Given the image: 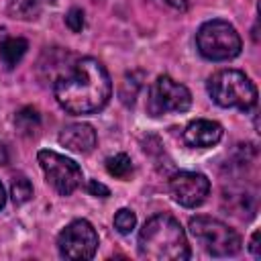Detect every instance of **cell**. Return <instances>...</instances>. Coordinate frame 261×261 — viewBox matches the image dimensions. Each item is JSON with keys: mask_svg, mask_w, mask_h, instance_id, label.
<instances>
[{"mask_svg": "<svg viewBox=\"0 0 261 261\" xmlns=\"http://www.w3.org/2000/svg\"><path fill=\"white\" fill-rule=\"evenodd\" d=\"M53 96L67 114H92L108 104L112 80L98 59L82 57L53 82Z\"/></svg>", "mask_w": 261, "mask_h": 261, "instance_id": "6da1fadb", "label": "cell"}, {"mask_svg": "<svg viewBox=\"0 0 261 261\" xmlns=\"http://www.w3.org/2000/svg\"><path fill=\"white\" fill-rule=\"evenodd\" d=\"M137 249L149 261H186L192 255L186 230L171 214L151 216L139 232Z\"/></svg>", "mask_w": 261, "mask_h": 261, "instance_id": "7a4b0ae2", "label": "cell"}, {"mask_svg": "<svg viewBox=\"0 0 261 261\" xmlns=\"http://www.w3.org/2000/svg\"><path fill=\"white\" fill-rule=\"evenodd\" d=\"M206 90L220 108L251 110L257 106V88L239 69H220L212 73L206 82Z\"/></svg>", "mask_w": 261, "mask_h": 261, "instance_id": "3957f363", "label": "cell"}, {"mask_svg": "<svg viewBox=\"0 0 261 261\" xmlns=\"http://www.w3.org/2000/svg\"><path fill=\"white\" fill-rule=\"evenodd\" d=\"M196 47L200 55L210 61H226L234 59L241 53L243 41L228 20L212 18L200 24L196 33Z\"/></svg>", "mask_w": 261, "mask_h": 261, "instance_id": "277c9868", "label": "cell"}, {"mask_svg": "<svg viewBox=\"0 0 261 261\" xmlns=\"http://www.w3.org/2000/svg\"><path fill=\"white\" fill-rule=\"evenodd\" d=\"M190 232L212 257H232L243 247L241 234L226 222L212 216L190 218Z\"/></svg>", "mask_w": 261, "mask_h": 261, "instance_id": "5b68a950", "label": "cell"}, {"mask_svg": "<svg viewBox=\"0 0 261 261\" xmlns=\"http://www.w3.org/2000/svg\"><path fill=\"white\" fill-rule=\"evenodd\" d=\"M37 161L45 173L47 184L59 196H69L82 186V179H84L82 167L73 159H69L57 151L43 149L37 153Z\"/></svg>", "mask_w": 261, "mask_h": 261, "instance_id": "8992f818", "label": "cell"}, {"mask_svg": "<svg viewBox=\"0 0 261 261\" xmlns=\"http://www.w3.org/2000/svg\"><path fill=\"white\" fill-rule=\"evenodd\" d=\"M192 106L190 90L171 80L169 75H159L153 86L149 88L147 96V110L151 116H161L167 112H186Z\"/></svg>", "mask_w": 261, "mask_h": 261, "instance_id": "52a82bcc", "label": "cell"}, {"mask_svg": "<svg viewBox=\"0 0 261 261\" xmlns=\"http://www.w3.org/2000/svg\"><path fill=\"white\" fill-rule=\"evenodd\" d=\"M57 249L63 259L69 261H86L96 255L98 249V232L92 222L80 218L71 220L57 237Z\"/></svg>", "mask_w": 261, "mask_h": 261, "instance_id": "ba28073f", "label": "cell"}, {"mask_svg": "<svg viewBox=\"0 0 261 261\" xmlns=\"http://www.w3.org/2000/svg\"><path fill=\"white\" fill-rule=\"evenodd\" d=\"M169 192L179 206L196 208L210 194V179L198 171H177L169 179Z\"/></svg>", "mask_w": 261, "mask_h": 261, "instance_id": "9c48e42d", "label": "cell"}, {"mask_svg": "<svg viewBox=\"0 0 261 261\" xmlns=\"http://www.w3.org/2000/svg\"><path fill=\"white\" fill-rule=\"evenodd\" d=\"M220 139H222V126L216 120H208V118H196L184 130L186 145L194 149L214 147Z\"/></svg>", "mask_w": 261, "mask_h": 261, "instance_id": "30bf717a", "label": "cell"}, {"mask_svg": "<svg viewBox=\"0 0 261 261\" xmlns=\"http://www.w3.org/2000/svg\"><path fill=\"white\" fill-rule=\"evenodd\" d=\"M59 143L67 151L86 155V153H90L96 147L98 137H96V130H94L92 124H88V122H73V124L65 126L59 133Z\"/></svg>", "mask_w": 261, "mask_h": 261, "instance_id": "8fae6325", "label": "cell"}, {"mask_svg": "<svg viewBox=\"0 0 261 261\" xmlns=\"http://www.w3.org/2000/svg\"><path fill=\"white\" fill-rule=\"evenodd\" d=\"M27 49H29L27 39H22V37H4L0 41V59L8 69H12L20 63Z\"/></svg>", "mask_w": 261, "mask_h": 261, "instance_id": "7c38bea8", "label": "cell"}, {"mask_svg": "<svg viewBox=\"0 0 261 261\" xmlns=\"http://www.w3.org/2000/svg\"><path fill=\"white\" fill-rule=\"evenodd\" d=\"M14 124H16V128H18L22 135H29V137H31V135H35V133L39 130V126H41V116H39L37 108L24 106V108H20V110L16 112Z\"/></svg>", "mask_w": 261, "mask_h": 261, "instance_id": "4fadbf2b", "label": "cell"}, {"mask_svg": "<svg viewBox=\"0 0 261 261\" xmlns=\"http://www.w3.org/2000/svg\"><path fill=\"white\" fill-rule=\"evenodd\" d=\"M45 2L49 0H10V12L16 16V18H24V20H31V18H37L39 12L43 10Z\"/></svg>", "mask_w": 261, "mask_h": 261, "instance_id": "5bb4252c", "label": "cell"}, {"mask_svg": "<svg viewBox=\"0 0 261 261\" xmlns=\"http://www.w3.org/2000/svg\"><path fill=\"white\" fill-rule=\"evenodd\" d=\"M106 171L112 177L126 179L133 173V161H130V157L126 153H116V155H112V157L106 159Z\"/></svg>", "mask_w": 261, "mask_h": 261, "instance_id": "9a60e30c", "label": "cell"}, {"mask_svg": "<svg viewBox=\"0 0 261 261\" xmlns=\"http://www.w3.org/2000/svg\"><path fill=\"white\" fill-rule=\"evenodd\" d=\"M10 196H12V202L16 206L27 204L33 198V186H31V181L24 175H14L12 177V184H10Z\"/></svg>", "mask_w": 261, "mask_h": 261, "instance_id": "2e32d148", "label": "cell"}, {"mask_svg": "<svg viewBox=\"0 0 261 261\" xmlns=\"http://www.w3.org/2000/svg\"><path fill=\"white\" fill-rule=\"evenodd\" d=\"M135 226H137V214L130 208H120L114 214V228L120 234H130L135 230Z\"/></svg>", "mask_w": 261, "mask_h": 261, "instance_id": "e0dca14e", "label": "cell"}, {"mask_svg": "<svg viewBox=\"0 0 261 261\" xmlns=\"http://www.w3.org/2000/svg\"><path fill=\"white\" fill-rule=\"evenodd\" d=\"M139 88H141V80H135V73H126L124 82H122V88H120V100L124 104H133L135 98H137Z\"/></svg>", "mask_w": 261, "mask_h": 261, "instance_id": "ac0fdd59", "label": "cell"}, {"mask_svg": "<svg viewBox=\"0 0 261 261\" xmlns=\"http://www.w3.org/2000/svg\"><path fill=\"white\" fill-rule=\"evenodd\" d=\"M65 24H67V29L71 31V33H82V29H84V24H86V20H84V10L82 8H69V12L65 14Z\"/></svg>", "mask_w": 261, "mask_h": 261, "instance_id": "d6986e66", "label": "cell"}, {"mask_svg": "<svg viewBox=\"0 0 261 261\" xmlns=\"http://www.w3.org/2000/svg\"><path fill=\"white\" fill-rule=\"evenodd\" d=\"M88 192H90L92 196H98V198H108V196H110V190H108L104 184H100L98 179H90V181H88Z\"/></svg>", "mask_w": 261, "mask_h": 261, "instance_id": "ffe728a7", "label": "cell"}, {"mask_svg": "<svg viewBox=\"0 0 261 261\" xmlns=\"http://www.w3.org/2000/svg\"><path fill=\"white\" fill-rule=\"evenodd\" d=\"M249 251L253 253V257H255V259H259V257H261V253H259V230H255V232L251 234V243H249Z\"/></svg>", "mask_w": 261, "mask_h": 261, "instance_id": "44dd1931", "label": "cell"}, {"mask_svg": "<svg viewBox=\"0 0 261 261\" xmlns=\"http://www.w3.org/2000/svg\"><path fill=\"white\" fill-rule=\"evenodd\" d=\"M163 2L169 4V6L175 8V10H188V8L192 6L194 0H163Z\"/></svg>", "mask_w": 261, "mask_h": 261, "instance_id": "7402d4cb", "label": "cell"}, {"mask_svg": "<svg viewBox=\"0 0 261 261\" xmlns=\"http://www.w3.org/2000/svg\"><path fill=\"white\" fill-rule=\"evenodd\" d=\"M8 163V151H6V147L0 143V165H6Z\"/></svg>", "mask_w": 261, "mask_h": 261, "instance_id": "603a6c76", "label": "cell"}, {"mask_svg": "<svg viewBox=\"0 0 261 261\" xmlns=\"http://www.w3.org/2000/svg\"><path fill=\"white\" fill-rule=\"evenodd\" d=\"M4 204H6V194H4V186L0 181V210L4 208Z\"/></svg>", "mask_w": 261, "mask_h": 261, "instance_id": "cb8c5ba5", "label": "cell"}]
</instances>
